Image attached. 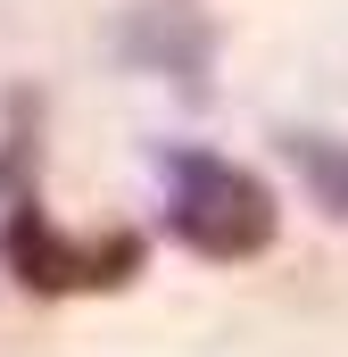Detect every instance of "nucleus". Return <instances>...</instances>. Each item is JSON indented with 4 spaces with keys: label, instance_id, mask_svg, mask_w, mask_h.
<instances>
[{
    "label": "nucleus",
    "instance_id": "obj_1",
    "mask_svg": "<svg viewBox=\"0 0 348 357\" xmlns=\"http://www.w3.org/2000/svg\"><path fill=\"white\" fill-rule=\"evenodd\" d=\"M158 175H166V233L182 241V250L224 258V266H241V258H265V250H274L282 208H274L265 175L232 167V158H216V150H191V142L158 150Z\"/></svg>",
    "mask_w": 348,
    "mask_h": 357
},
{
    "label": "nucleus",
    "instance_id": "obj_2",
    "mask_svg": "<svg viewBox=\"0 0 348 357\" xmlns=\"http://www.w3.org/2000/svg\"><path fill=\"white\" fill-rule=\"evenodd\" d=\"M0 250H8V266H17V282H25V291H100V282H125V274L141 266V241H133V233H116L108 250L67 241V233L42 216V199H33V191L8 208Z\"/></svg>",
    "mask_w": 348,
    "mask_h": 357
},
{
    "label": "nucleus",
    "instance_id": "obj_3",
    "mask_svg": "<svg viewBox=\"0 0 348 357\" xmlns=\"http://www.w3.org/2000/svg\"><path fill=\"white\" fill-rule=\"evenodd\" d=\"M116 59L133 75L207 91V75H216V17L199 0H133L116 17Z\"/></svg>",
    "mask_w": 348,
    "mask_h": 357
},
{
    "label": "nucleus",
    "instance_id": "obj_4",
    "mask_svg": "<svg viewBox=\"0 0 348 357\" xmlns=\"http://www.w3.org/2000/svg\"><path fill=\"white\" fill-rule=\"evenodd\" d=\"M282 158L299 167V183H307V199H315L324 216H340V225H348V142H340V133H315V125H290V133H282Z\"/></svg>",
    "mask_w": 348,
    "mask_h": 357
}]
</instances>
